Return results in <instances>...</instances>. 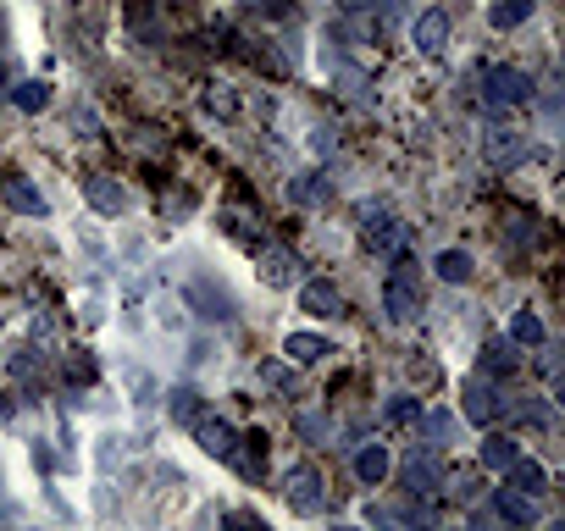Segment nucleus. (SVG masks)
Wrapping results in <instances>:
<instances>
[{
    "instance_id": "1",
    "label": "nucleus",
    "mask_w": 565,
    "mask_h": 531,
    "mask_svg": "<svg viewBox=\"0 0 565 531\" xmlns=\"http://www.w3.org/2000/svg\"><path fill=\"white\" fill-rule=\"evenodd\" d=\"M383 310H388V321H416L421 310H427V288H421L416 260H405V255L394 260V272H388V283H383Z\"/></svg>"
},
{
    "instance_id": "2",
    "label": "nucleus",
    "mask_w": 565,
    "mask_h": 531,
    "mask_svg": "<svg viewBox=\"0 0 565 531\" xmlns=\"http://www.w3.org/2000/svg\"><path fill=\"white\" fill-rule=\"evenodd\" d=\"M471 83L482 89V106H488V111L527 106V100H532V78L521 67H482V72H471Z\"/></svg>"
},
{
    "instance_id": "3",
    "label": "nucleus",
    "mask_w": 565,
    "mask_h": 531,
    "mask_svg": "<svg viewBox=\"0 0 565 531\" xmlns=\"http://www.w3.org/2000/svg\"><path fill=\"white\" fill-rule=\"evenodd\" d=\"M361 244L372 249V255H383V260L405 249V222L394 216L388 200H366L361 205Z\"/></svg>"
},
{
    "instance_id": "4",
    "label": "nucleus",
    "mask_w": 565,
    "mask_h": 531,
    "mask_svg": "<svg viewBox=\"0 0 565 531\" xmlns=\"http://www.w3.org/2000/svg\"><path fill=\"white\" fill-rule=\"evenodd\" d=\"M460 410H466V421L493 426V421H505L510 415V399L499 393V382L477 371V377H466V388H460Z\"/></svg>"
},
{
    "instance_id": "5",
    "label": "nucleus",
    "mask_w": 565,
    "mask_h": 531,
    "mask_svg": "<svg viewBox=\"0 0 565 531\" xmlns=\"http://www.w3.org/2000/svg\"><path fill=\"white\" fill-rule=\"evenodd\" d=\"M399 487L416 498H433L438 487H444V465H438L433 449H410L405 460H399Z\"/></svg>"
},
{
    "instance_id": "6",
    "label": "nucleus",
    "mask_w": 565,
    "mask_h": 531,
    "mask_svg": "<svg viewBox=\"0 0 565 531\" xmlns=\"http://www.w3.org/2000/svg\"><path fill=\"white\" fill-rule=\"evenodd\" d=\"M283 498H289L294 515H322V509H327L322 471H316V465H294V471L283 476Z\"/></svg>"
},
{
    "instance_id": "7",
    "label": "nucleus",
    "mask_w": 565,
    "mask_h": 531,
    "mask_svg": "<svg viewBox=\"0 0 565 531\" xmlns=\"http://www.w3.org/2000/svg\"><path fill=\"white\" fill-rule=\"evenodd\" d=\"M366 520L372 526H433V504H416V493L405 498H377V504H366Z\"/></svg>"
},
{
    "instance_id": "8",
    "label": "nucleus",
    "mask_w": 565,
    "mask_h": 531,
    "mask_svg": "<svg viewBox=\"0 0 565 531\" xmlns=\"http://www.w3.org/2000/svg\"><path fill=\"white\" fill-rule=\"evenodd\" d=\"M482 155H488V166H521L527 161V133L521 128H488L482 133Z\"/></svg>"
},
{
    "instance_id": "9",
    "label": "nucleus",
    "mask_w": 565,
    "mask_h": 531,
    "mask_svg": "<svg viewBox=\"0 0 565 531\" xmlns=\"http://www.w3.org/2000/svg\"><path fill=\"white\" fill-rule=\"evenodd\" d=\"M410 45L421 50V56H444V45H449V12H421L416 23H410Z\"/></svg>"
},
{
    "instance_id": "10",
    "label": "nucleus",
    "mask_w": 565,
    "mask_h": 531,
    "mask_svg": "<svg viewBox=\"0 0 565 531\" xmlns=\"http://www.w3.org/2000/svg\"><path fill=\"white\" fill-rule=\"evenodd\" d=\"M84 200L95 205L100 216H122V211H128V189H122L117 177H106V172H89L84 177Z\"/></svg>"
},
{
    "instance_id": "11",
    "label": "nucleus",
    "mask_w": 565,
    "mask_h": 531,
    "mask_svg": "<svg viewBox=\"0 0 565 531\" xmlns=\"http://www.w3.org/2000/svg\"><path fill=\"white\" fill-rule=\"evenodd\" d=\"M189 432H194V443H200V454H211V460H228L233 443H239V432H233L228 421H217V415H200Z\"/></svg>"
},
{
    "instance_id": "12",
    "label": "nucleus",
    "mask_w": 565,
    "mask_h": 531,
    "mask_svg": "<svg viewBox=\"0 0 565 531\" xmlns=\"http://www.w3.org/2000/svg\"><path fill=\"white\" fill-rule=\"evenodd\" d=\"M0 200L12 205L17 216H39V222L50 216V200H45V189H34L28 177H6V183H0Z\"/></svg>"
},
{
    "instance_id": "13",
    "label": "nucleus",
    "mask_w": 565,
    "mask_h": 531,
    "mask_svg": "<svg viewBox=\"0 0 565 531\" xmlns=\"http://www.w3.org/2000/svg\"><path fill=\"white\" fill-rule=\"evenodd\" d=\"M521 343L516 338H488L482 343V360H477V371L482 377H510V371H521Z\"/></svg>"
},
{
    "instance_id": "14",
    "label": "nucleus",
    "mask_w": 565,
    "mask_h": 531,
    "mask_svg": "<svg viewBox=\"0 0 565 531\" xmlns=\"http://www.w3.org/2000/svg\"><path fill=\"white\" fill-rule=\"evenodd\" d=\"M261 283L266 288H294L300 283V260H294V249H261Z\"/></svg>"
},
{
    "instance_id": "15",
    "label": "nucleus",
    "mask_w": 565,
    "mask_h": 531,
    "mask_svg": "<svg viewBox=\"0 0 565 531\" xmlns=\"http://www.w3.org/2000/svg\"><path fill=\"white\" fill-rule=\"evenodd\" d=\"M493 509H499V520H505V526H538V498H532V493L499 487V493H493Z\"/></svg>"
},
{
    "instance_id": "16",
    "label": "nucleus",
    "mask_w": 565,
    "mask_h": 531,
    "mask_svg": "<svg viewBox=\"0 0 565 531\" xmlns=\"http://www.w3.org/2000/svg\"><path fill=\"white\" fill-rule=\"evenodd\" d=\"M300 310H311V316H344V294H338V283H327V277H311V283L300 288Z\"/></svg>"
},
{
    "instance_id": "17",
    "label": "nucleus",
    "mask_w": 565,
    "mask_h": 531,
    "mask_svg": "<svg viewBox=\"0 0 565 531\" xmlns=\"http://www.w3.org/2000/svg\"><path fill=\"white\" fill-rule=\"evenodd\" d=\"M228 465H239L244 482H261V476H266V437L261 432L239 437V443H233V454H228Z\"/></svg>"
},
{
    "instance_id": "18",
    "label": "nucleus",
    "mask_w": 565,
    "mask_h": 531,
    "mask_svg": "<svg viewBox=\"0 0 565 531\" xmlns=\"http://www.w3.org/2000/svg\"><path fill=\"white\" fill-rule=\"evenodd\" d=\"M189 305H194V316H217V321H233V299L222 294L217 283H205V277H194V283H189Z\"/></svg>"
},
{
    "instance_id": "19",
    "label": "nucleus",
    "mask_w": 565,
    "mask_h": 531,
    "mask_svg": "<svg viewBox=\"0 0 565 531\" xmlns=\"http://www.w3.org/2000/svg\"><path fill=\"white\" fill-rule=\"evenodd\" d=\"M521 454V437H510V432H488L482 437V471H510V460Z\"/></svg>"
},
{
    "instance_id": "20",
    "label": "nucleus",
    "mask_w": 565,
    "mask_h": 531,
    "mask_svg": "<svg viewBox=\"0 0 565 531\" xmlns=\"http://www.w3.org/2000/svg\"><path fill=\"white\" fill-rule=\"evenodd\" d=\"M283 354H289V366H316L322 354H333V343H327L322 332H289Z\"/></svg>"
},
{
    "instance_id": "21",
    "label": "nucleus",
    "mask_w": 565,
    "mask_h": 531,
    "mask_svg": "<svg viewBox=\"0 0 565 531\" xmlns=\"http://www.w3.org/2000/svg\"><path fill=\"white\" fill-rule=\"evenodd\" d=\"M167 415L178 426H194L205 415V399H200V388H189V382H178V388H167Z\"/></svg>"
},
{
    "instance_id": "22",
    "label": "nucleus",
    "mask_w": 565,
    "mask_h": 531,
    "mask_svg": "<svg viewBox=\"0 0 565 531\" xmlns=\"http://www.w3.org/2000/svg\"><path fill=\"white\" fill-rule=\"evenodd\" d=\"M355 476H361V482H388V443H361V449H355Z\"/></svg>"
},
{
    "instance_id": "23",
    "label": "nucleus",
    "mask_w": 565,
    "mask_h": 531,
    "mask_svg": "<svg viewBox=\"0 0 565 531\" xmlns=\"http://www.w3.org/2000/svg\"><path fill=\"white\" fill-rule=\"evenodd\" d=\"M289 200L294 205H327V200H333V177H327V172L294 177V183H289Z\"/></svg>"
},
{
    "instance_id": "24",
    "label": "nucleus",
    "mask_w": 565,
    "mask_h": 531,
    "mask_svg": "<svg viewBox=\"0 0 565 531\" xmlns=\"http://www.w3.org/2000/svg\"><path fill=\"white\" fill-rule=\"evenodd\" d=\"M505 482L516 487V493H532V498H538L543 487H549V471H543L538 460H521V454H516V460H510V471H505Z\"/></svg>"
},
{
    "instance_id": "25",
    "label": "nucleus",
    "mask_w": 565,
    "mask_h": 531,
    "mask_svg": "<svg viewBox=\"0 0 565 531\" xmlns=\"http://www.w3.org/2000/svg\"><path fill=\"white\" fill-rule=\"evenodd\" d=\"M471 272H477V266H471V255L466 249H438L433 255V277H444V283H471Z\"/></svg>"
},
{
    "instance_id": "26",
    "label": "nucleus",
    "mask_w": 565,
    "mask_h": 531,
    "mask_svg": "<svg viewBox=\"0 0 565 531\" xmlns=\"http://www.w3.org/2000/svg\"><path fill=\"white\" fill-rule=\"evenodd\" d=\"M12 106L28 111V117H34V111H45L50 106V83L45 78H17L12 83Z\"/></svg>"
},
{
    "instance_id": "27",
    "label": "nucleus",
    "mask_w": 565,
    "mask_h": 531,
    "mask_svg": "<svg viewBox=\"0 0 565 531\" xmlns=\"http://www.w3.org/2000/svg\"><path fill=\"white\" fill-rule=\"evenodd\" d=\"M294 432H300L305 443H327V437H333V415L327 410H300L294 415Z\"/></svg>"
},
{
    "instance_id": "28",
    "label": "nucleus",
    "mask_w": 565,
    "mask_h": 531,
    "mask_svg": "<svg viewBox=\"0 0 565 531\" xmlns=\"http://www.w3.org/2000/svg\"><path fill=\"white\" fill-rule=\"evenodd\" d=\"M532 17V0H493L488 6V23L493 28H521Z\"/></svg>"
},
{
    "instance_id": "29",
    "label": "nucleus",
    "mask_w": 565,
    "mask_h": 531,
    "mask_svg": "<svg viewBox=\"0 0 565 531\" xmlns=\"http://www.w3.org/2000/svg\"><path fill=\"white\" fill-rule=\"evenodd\" d=\"M383 421H388V426H416V421H421V399H410V393H394V399L383 404Z\"/></svg>"
},
{
    "instance_id": "30",
    "label": "nucleus",
    "mask_w": 565,
    "mask_h": 531,
    "mask_svg": "<svg viewBox=\"0 0 565 531\" xmlns=\"http://www.w3.org/2000/svg\"><path fill=\"white\" fill-rule=\"evenodd\" d=\"M510 338L527 343V349H538V343H549V332H543V321L532 316V310H516V321H510Z\"/></svg>"
},
{
    "instance_id": "31",
    "label": "nucleus",
    "mask_w": 565,
    "mask_h": 531,
    "mask_svg": "<svg viewBox=\"0 0 565 531\" xmlns=\"http://www.w3.org/2000/svg\"><path fill=\"white\" fill-rule=\"evenodd\" d=\"M449 498H455V504H477V498H482V471L449 476Z\"/></svg>"
},
{
    "instance_id": "32",
    "label": "nucleus",
    "mask_w": 565,
    "mask_h": 531,
    "mask_svg": "<svg viewBox=\"0 0 565 531\" xmlns=\"http://www.w3.org/2000/svg\"><path fill=\"white\" fill-rule=\"evenodd\" d=\"M244 12H255V17H272V23H283V17H294V0H244Z\"/></svg>"
},
{
    "instance_id": "33",
    "label": "nucleus",
    "mask_w": 565,
    "mask_h": 531,
    "mask_svg": "<svg viewBox=\"0 0 565 531\" xmlns=\"http://www.w3.org/2000/svg\"><path fill=\"white\" fill-rule=\"evenodd\" d=\"M12 371H17V377H39V371H45V349H17L12 354Z\"/></svg>"
},
{
    "instance_id": "34",
    "label": "nucleus",
    "mask_w": 565,
    "mask_h": 531,
    "mask_svg": "<svg viewBox=\"0 0 565 531\" xmlns=\"http://www.w3.org/2000/svg\"><path fill=\"white\" fill-rule=\"evenodd\" d=\"M416 426H427V437H438V443H455V421L449 415H421Z\"/></svg>"
},
{
    "instance_id": "35",
    "label": "nucleus",
    "mask_w": 565,
    "mask_h": 531,
    "mask_svg": "<svg viewBox=\"0 0 565 531\" xmlns=\"http://www.w3.org/2000/svg\"><path fill=\"white\" fill-rule=\"evenodd\" d=\"M67 377L73 382H95V360H89V354H73V360H67Z\"/></svg>"
},
{
    "instance_id": "36",
    "label": "nucleus",
    "mask_w": 565,
    "mask_h": 531,
    "mask_svg": "<svg viewBox=\"0 0 565 531\" xmlns=\"http://www.w3.org/2000/svg\"><path fill=\"white\" fill-rule=\"evenodd\" d=\"M261 377H266V382H272V388H277V393H289V388H294V371H289V366H277V360H272V366H266V371H261Z\"/></svg>"
},
{
    "instance_id": "37",
    "label": "nucleus",
    "mask_w": 565,
    "mask_h": 531,
    "mask_svg": "<svg viewBox=\"0 0 565 531\" xmlns=\"http://www.w3.org/2000/svg\"><path fill=\"white\" fill-rule=\"evenodd\" d=\"M338 6H344V12H361V6H377V0H338Z\"/></svg>"
},
{
    "instance_id": "38",
    "label": "nucleus",
    "mask_w": 565,
    "mask_h": 531,
    "mask_svg": "<svg viewBox=\"0 0 565 531\" xmlns=\"http://www.w3.org/2000/svg\"><path fill=\"white\" fill-rule=\"evenodd\" d=\"M0 421H12V399L6 393H0Z\"/></svg>"
}]
</instances>
